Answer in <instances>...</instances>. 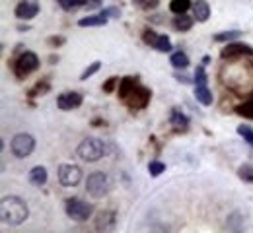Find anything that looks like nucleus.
Listing matches in <instances>:
<instances>
[{
    "mask_svg": "<svg viewBox=\"0 0 253 233\" xmlns=\"http://www.w3.org/2000/svg\"><path fill=\"white\" fill-rule=\"evenodd\" d=\"M0 218L6 226H22L28 218H30V208L26 204V200L20 197H4L0 202Z\"/></svg>",
    "mask_w": 253,
    "mask_h": 233,
    "instance_id": "1",
    "label": "nucleus"
},
{
    "mask_svg": "<svg viewBox=\"0 0 253 233\" xmlns=\"http://www.w3.org/2000/svg\"><path fill=\"white\" fill-rule=\"evenodd\" d=\"M76 154L82 162L86 164H94V162H99L103 156H105V144L97 138H86L78 144L76 148Z\"/></svg>",
    "mask_w": 253,
    "mask_h": 233,
    "instance_id": "2",
    "label": "nucleus"
},
{
    "mask_svg": "<svg viewBox=\"0 0 253 233\" xmlns=\"http://www.w3.org/2000/svg\"><path fill=\"white\" fill-rule=\"evenodd\" d=\"M64 210H66V216L70 220H74V222H86L94 214V206L90 202H86V200L78 199V197L66 200Z\"/></svg>",
    "mask_w": 253,
    "mask_h": 233,
    "instance_id": "3",
    "label": "nucleus"
},
{
    "mask_svg": "<svg viewBox=\"0 0 253 233\" xmlns=\"http://www.w3.org/2000/svg\"><path fill=\"white\" fill-rule=\"evenodd\" d=\"M109 187H111L109 177L103 171H94L86 179V191L92 199H103L109 193Z\"/></svg>",
    "mask_w": 253,
    "mask_h": 233,
    "instance_id": "4",
    "label": "nucleus"
},
{
    "mask_svg": "<svg viewBox=\"0 0 253 233\" xmlns=\"http://www.w3.org/2000/svg\"><path fill=\"white\" fill-rule=\"evenodd\" d=\"M33 150H35V138L28 133L16 134V136L12 138V142H10V152H12V156L18 158V160L30 158L33 154Z\"/></svg>",
    "mask_w": 253,
    "mask_h": 233,
    "instance_id": "5",
    "label": "nucleus"
},
{
    "mask_svg": "<svg viewBox=\"0 0 253 233\" xmlns=\"http://www.w3.org/2000/svg\"><path fill=\"white\" fill-rule=\"evenodd\" d=\"M37 68H39V57L32 51H26L18 57V61L14 65V72H16L18 78H26L28 74L35 72Z\"/></svg>",
    "mask_w": 253,
    "mask_h": 233,
    "instance_id": "6",
    "label": "nucleus"
},
{
    "mask_svg": "<svg viewBox=\"0 0 253 233\" xmlns=\"http://www.w3.org/2000/svg\"><path fill=\"white\" fill-rule=\"evenodd\" d=\"M82 181V169L74 164H61L59 166V183L63 187H76Z\"/></svg>",
    "mask_w": 253,
    "mask_h": 233,
    "instance_id": "7",
    "label": "nucleus"
},
{
    "mask_svg": "<svg viewBox=\"0 0 253 233\" xmlns=\"http://www.w3.org/2000/svg\"><path fill=\"white\" fill-rule=\"evenodd\" d=\"M150 90L148 88H144V86H136L128 96H126L125 103L130 107V109H144L146 105H148V101H150Z\"/></svg>",
    "mask_w": 253,
    "mask_h": 233,
    "instance_id": "8",
    "label": "nucleus"
},
{
    "mask_svg": "<svg viewBox=\"0 0 253 233\" xmlns=\"http://www.w3.org/2000/svg\"><path fill=\"white\" fill-rule=\"evenodd\" d=\"M222 59H236V57H253V47L246 43H228L222 49Z\"/></svg>",
    "mask_w": 253,
    "mask_h": 233,
    "instance_id": "9",
    "label": "nucleus"
},
{
    "mask_svg": "<svg viewBox=\"0 0 253 233\" xmlns=\"http://www.w3.org/2000/svg\"><path fill=\"white\" fill-rule=\"evenodd\" d=\"M117 226V214L113 210H101L95 218V230L97 232H111Z\"/></svg>",
    "mask_w": 253,
    "mask_h": 233,
    "instance_id": "10",
    "label": "nucleus"
},
{
    "mask_svg": "<svg viewBox=\"0 0 253 233\" xmlns=\"http://www.w3.org/2000/svg\"><path fill=\"white\" fill-rule=\"evenodd\" d=\"M39 14V2L37 0H22L16 6V18L18 20H33Z\"/></svg>",
    "mask_w": 253,
    "mask_h": 233,
    "instance_id": "11",
    "label": "nucleus"
},
{
    "mask_svg": "<svg viewBox=\"0 0 253 233\" xmlns=\"http://www.w3.org/2000/svg\"><path fill=\"white\" fill-rule=\"evenodd\" d=\"M57 105L63 111H72V109L82 105V94H78V92H64V94L59 96Z\"/></svg>",
    "mask_w": 253,
    "mask_h": 233,
    "instance_id": "12",
    "label": "nucleus"
},
{
    "mask_svg": "<svg viewBox=\"0 0 253 233\" xmlns=\"http://www.w3.org/2000/svg\"><path fill=\"white\" fill-rule=\"evenodd\" d=\"M191 8H193V16H195L197 22H207V20H209V16H211V6H209L207 0H195Z\"/></svg>",
    "mask_w": 253,
    "mask_h": 233,
    "instance_id": "13",
    "label": "nucleus"
},
{
    "mask_svg": "<svg viewBox=\"0 0 253 233\" xmlns=\"http://www.w3.org/2000/svg\"><path fill=\"white\" fill-rule=\"evenodd\" d=\"M30 183L35 185V187H43L45 183H47V179H49V173H47V169L43 166H35L30 169Z\"/></svg>",
    "mask_w": 253,
    "mask_h": 233,
    "instance_id": "14",
    "label": "nucleus"
},
{
    "mask_svg": "<svg viewBox=\"0 0 253 233\" xmlns=\"http://www.w3.org/2000/svg\"><path fill=\"white\" fill-rule=\"evenodd\" d=\"M107 24V18L103 14H95V16H86V18H80L78 20V26L80 28H101Z\"/></svg>",
    "mask_w": 253,
    "mask_h": 233,
    "instance_id": "15",
    "label": "nucleus"
},
{
    "mask_svg": "<svg viewBox=\"0 0 253 233\" xmlns=\"http://www.w3.org/2000/svg\"><path fill=\"white\" fill-rule=\"evenodd\" d=\"M169 123L173 125L175 131H185V129L189 127V119H187V115H183L179 109H173V111H171Z\"/></svg>",
    "mask_w": 253,
    "mask_h": 233,
    "instance_id": "16",
    "label": "nucleus"
},
{
    "mask_svg": "<svg viewBox=\"0 0 253 233\" xmlns=\"http://www.w3.org/2000/svg\"><path fill=\"white\" fill-rule=\"evenodd\" d=\"M138 86V82H136V78H132V76H126V78H123L121 82H119V98L121 100H125L126 96L134 90Z\"/></svg>",
    "mask_w": 253,
    "mask_h": 233,
    "instance_id": "17",
    "label": "nucleus"
},
{
    "mask_svg": "<svg viewBox=\"0 0 253 233\" xmlns=\"http://www.w3.org/2000/svg\"><path fill=\"white\" fill-rule=\"evenodd\" d=\"M195 100L203 105H212V94L207 86H195Z\"/></svg>",
    "mask_w": 253,
    "mask_h": 233,
    "instance_id": "18",
    "label": "nucleus"
},
{
    "mask_svg": "<svg viewBox=\"0 0 253 233\" xmlns=\"http://www.w3.org/2000/svg\"><path fill=\"white\" fill-rule=\"evenodd\" d=\"M173 28L177 32H189L191 28H193V18L185 16V14H177L175 20H173Z\"/></svg>",
    "mask_w": 253,
    "mask_h": 233,
    "instance_id": "19",
    "label": "nucleus"
},
{
    "mask_svg": "<svg viewBox=\"0 0 253 233\" xmlns=\"http://www.w3.org/2000/svg\"><path fill=\"white\" fill-rule=\"evenodd\" d=\"M169 63H171L173 68H177V70L181 68V70H183V68L189 67V57H187L183 51H177V53H173V55L169 57Z\"/></svg>",
    "mask_w": 253,
    "mask_h": 233,
    "instance_id": "20",
    "label": "nucleus"
},
{
    "mask_svg": "<svg viewBox=\"0 0 253 233\" xmlns=\"http://www.w3.org/2000/svg\"><path fill=\"white\" fill-rule=\"evenodd\" d=\"M191 6H193L191 0H171V2H169V10H171L175 16H177V14H185Z\"/></svg>",
    "mask_w": 253,
    "mask_h": 233,
    "instance_id": "21",
    "label": "nucleus"
},
{
    "mask_svg": "<svg viewBox=\"0 0 253 233\" xmlns=\"http://www.w3.org/2000/svg\"><path fill=\"white\" fill-rule=\"evenodd\" d=\"M244 33V32H240V30H230V32H220V33L214 35V41L216 43H230V41H234V39H238L240 35Z\"/></svg>",
    "mask_w": 253,
    "mask_h": 233,
    "instance_id": "22",
    "label": "nucleus"
},
{
    "mask_svg": "<svg viewBox=\"0 0 253 233\" xmlns=\"http://www.w3.org/2000/svg\"><path fill=\"white\" fill-rule=\"evenodd\" d=\"M154 49L160 51V53H169L171 51V41L168 35H158L156 43H154Z\"/></svg>",
    "mask_w": 253,
    "mask_h": 233,
    "instance_id": "23",
    "label": "nucleus"
},
{
    "mask_svg": "<svg viewBox=\"0 0 253 233\" xmlns=\"http://www.w3.org/2000/svg\"><path fill=\"white\" fill-rule=\"evenodd\" d=\"M236 113H238L240 117H246V119H253V100L246 101V103H242V105H238Z\"/></svg>",
    "mask_w": 253,
    "mask_h": 233,
    "instance_id": "24",
    "label": "nucleus"
},
{
    "mask_svg": "<svg viewBox=\"0 0 253 233\" xmlns=\"http://www.w3.org/2000/svg\"><path fill=\"white\" fill-rule=\"evenodd\" d=\"M238 175H240V179H244L248 183H253V166L244 164V166L238 169Z\"/></svg>",
    "mask_w": 253,
    "mask_h": 233,
    "instance_id": "25",
    "label": "nucleus"
},
{
    "mask_svg": "<svg viewBox=\"0 0 253 233\" xmlns=\"http://www.w3.org/2000/svg\"><path fill=\"white\" fill-rule=\"evenodd\" d=\"M238 134L244 136V140L253 148V129L252 127H248V125H240V127H238Z\"/></svg>",
    "mask_w": 253,
    "mask_h": 233,
    "instance_id": "26",
    "label": "nucleus"
},
{
    "mask_svg": "<svg viewBox=\"0 0 253 233\" xmlns=\"http://www.w3.org/2000/svg\"><path fill=\"white\" fill-rule=\"evenodd\" d=\"M193 78H195V80H193L195 86H207V80H209V78H207V72H205L203 67H199L195 70V76H193Z\"/></svg>",
    "mask_w": 253,
    "mask_h": 233,
    "instance_id": "27",
    "label": "nucleus"
},
{
    "mask_svg": "<svg viewBox=\"0 0 253 233\" xmlns=\"http://www.w3.org/2000/svg\"><path fill=\"white\" fill-rule=\"evenodd\" d=\"M59 4H61V8L63 10H74V8H78V6H84L86 4V0H57Z\"/></svg>",
    "mask_w": 253,
    "mask_h": 233,
    "instance_id": "28",
    "label": "nucleus"
},
{
    "mask_svg": "<svg viewBox=\"0 0 253 233\" xmlns=\"http://www.w3.org/2000/svg\"><path fill=\"white\" fill-rule=\"evenodd\" d=\"M164 171H166V166H164L162 162H150V164H148V173H150L152 177H158Z\"/></svg>",
    "mask_w": 253,
    "mask_h": 233,
    "instance_id": "29",
    "label": "nucleus"
},
{
    "mask_svg": "<svg viewBox=\"0 0 253 233\" xmlns=\"http://www.w3.org/2000/svg\"><path fill=\"white\" fill-rule=\"evenodd\" d=\"M99 68H101V63H97V61H95V63H92L90 67H88L86 70H84V72H82L80 80H88V78H92V76H94V74L97 72V70H99Z\"/></svg>",
    "mask_w": 253,
    "mask_h": 233,
    "instance_id": "30",
    "label": "nucleus"
},
{
    "mask_svg": "<svg viewBox=\"0 0 253 233\" xmlns=\"http://www.w3.org/2000/svg\"><path fill=\"white\" fill-rule=\"evenodd\" d=\"M132 2L142 10H152L160 4V0H132Z\"/></svg>",
    "mask_w": 253,
    "mask_h": 233,
    "instance_id": "31",
    "label": "nucleus"
},
{
    "mask_svg": "<svg viewBox=\"0 0 253 233\" xmlns=\"http://www.w3.org/2000/svg\"><path fill=\"white\" fill-rule=\"evenodd\" d=\"M99 14H103V16L109 20V18H119V16H121V10H119L117 6H109V8H103Z\"/></svg>",
    "mask_w": 253,
    "mask_h": 233,
    "instance_id": "32",
    "label": "nucleus"
},
{
    "mask_svg": "<svg viewBox=\"0 0 253 233\" xmlns=\"http://www.w3.org/2000/svg\"><path fill=\"white\" fill-rule=\"evenodd\" d=\"M142 39H144V43L146 45H150V47H154V43H156V39H158V35L154 33V32H150V30H146L144 35H142Z\"/></svg>",
    "mask_w": 253,
    "mask_h": 233,
    "instance_id": "33",
    "label": "nucleus"
},
{
    "mask_svg": "<svg viewBox=\"0 0 253 233\" xmlns=\"http://www.w3.org/2000/svg\"><path fill=\"white\" fill-rule=\"evenodd\" d=\"M115 84H117V78H109V80H107V84L103 86V92H113Z\"/></svg>",
    "mask_w": 253,
    "mask_h": 233,
    "instance_id": "34",
    "label": "nucleus"
},
{
    "mask_svg": "<svg viewBox=\"0 0 253 233\" xmlns=\"http://www.w3.org/2000/svg\"><path fill=\"white\" fill-rule=\"evenodd\" d=\"M175 80H177V82H181V84H189V82H191L187 74H179V72L175 74Z\"/></svg>",
    "mask_w": 253,
    "mask_h": 233,
    "instance_id": "35",
    "label": "nucleus"
},
{
    "mask_svg": "<svg viewBox=\"0 0 253 233\" xmlns=\"http://www.w3.org/2000/svg\"><path fill=\"white\" fill-rule=\"evenodd\" d=\"M49 43H53V45H61V43H64V39L63 37H51Z\"/></svg>",
    "mask_w": 253,
    "mask_h": 233,
    "instance_id": "36",
    "label": "nucleus"
}]
</instances>
